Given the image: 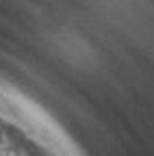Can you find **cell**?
Wrapping results in <instances>:
<instances>
[{"instance_id":"obj_1","label":"cell","mask_w":154,"mask_h":156,"mask_svg":"<svg viewBox=\"0 0 154 156\" xmlns=\"http://www.w3.org/2000/svg\"><path fill=\"white\" fill-rule=\"evenodd\" d=\"M0 143H5V136H2V132H0Z\"/></svg>"},{"instance_id":"obj_2","label":"cell","mask_w":154,"mask_h":156,"mask_svg":"<svg viewBox=\"0 0 154 156\" xmlns=\"http://www.w3.org/2000/svg\"><path fill=\"white\" fill-rule=\"evenodd\" d=\"M0 156H5V154H0Z\"/></svg>"}]
</instances>
